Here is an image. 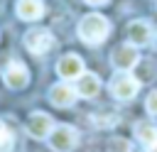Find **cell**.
I'll use <instances>...</instances> for the list:
<instances>
[{
  "label": "cell",
  "instance_id": "cell-1",
  "mask_svg": "<svg viewBox=\"0 0 157 152\" xmlns=\"http://www.w3.org/2000/svg\"><path fill=\"white\" fill-rule=\"evenodd\" d=\"M110 32V22L103 17V15H86L81 22H78V37L86 42V44H101Z\"/></svg>",
  "mask_w": 157,
  "mask_h": 152
},
{
  "label": "cell",
  "instance_id": "cell-2",
  "mask_svg": "<svg viewBox=\"0 0 157 152\" xmlns=\"http://www.w3.org/2000/svg\"><path fill=\"white\" fill-rule=\"evenodd\" d=\"M110 93H113V98H118V101H130V98H135L137 96V91H140V83L135 81V76L132 74H128V71H120V74H115L113 78H110Z\"/></svg>",
  "mask_w": 157,
  "mask_h": 152
},
{
  "label": "cell",
  "instance_id": "cell-3",
  "mask_svg": "<svg viewBox=\"0 0 157 152\" xmlns=\"http://www.w3.org/2000/svg\"><path fill=\"white\" fill-rule=\"evenodd\" d=\"M49 147L54 152H71L78 142V132L71 125H54V130L49 132Z\"/></svg>",
  "mask_w": 157,
  "mask_h": 152
},
{
  "label": "cell",
  "instance_id": "cell-4",
  "mask_svg": "<svg viewBox=\"0 0 157 152\" xmlns=\"http://www.w3.org/2000/svg\"><path fill=\"white\" fill-rule=\"evenodd\" d=\"M22 42H25L27 51H32V54H47L54 47V34L49 29H44V27H34V29L25 32Z\"/></svg>",
  "mask_w": 157,
  "mask_h": 152
},
{
  "label": "cell",
  "instance_id": "cell-5",
  "mask_svg": "<svg viewBox=\"0 0 157 152\" xmlns=\"http://www.w3.org/2000/svg\"><path fill=\"white\" fill-rule=\"evenodd\" d=\"M2 81H5L7 88L20 91V88H25L29 83V71H27V66L22 61H10L7 69L2 71Z\"/></svg>",
  "mask_w": 157,
  "mask_h": 152
},
{
  "label": "cell",
  "instance_id": "cell-6",
  "mask_svg": "<svg viewBox=\"0 0 157 152\" xmlns=\"http://www.w3.org/2000/svg\"><path fill=\"white\" fill-rule=\"evenodd\" d=\"M25 130H27L32 137L42 140V137H49V132L54 130V120H52V115H47V113H32V115L27 118V123H25Z\"/></svg>",
  "mask_w": 157,
  "mask_h": 152
},
{
  "label": "cell",
  "instance_id": "cell-7",
  "mask_svg": "<svg viewBox=\"0 0 157 152\" xmlns=\"http://www.w3.org/2000/svg\"><path fill=\"white\" fill-rule=\"evenodd\" d=\"M137 59H140V54H137V47L135 44H123V47H118L110 54V61H113V66L118 71H130L137 64Z\"/></svg>",
  "mask_w": 157,
  "mask_h": 152
},
{
  "label": "cell",
  "instance_id": "cell-8",
  "mask_svg": "<svg viewBox=\"0 0 157 152\" xmlns=\"http://www.w3.org/2000/svg\"><path fill=\"white\" fill-rule=\"evenodd\" d=\"M76 98H78V93L71 83H54L49 88V101L56 108H69V105H74Z\"/></svg>",
  "mask_w": 157,
  "mask_h": 152
},
{
  "label": "cell",
  "instance_id": "cell-9",
  "mask_svg": "<svg viewBox=\"0 0 157 152\" xmlns=\"http://www.w3.org/2000/svg\"><path fill=\"white\" fill-rule=\"evenodd\" d=\"M56 74H59L61 78H66V81L78 78V76L83 74V59L76 56V54H66V56H61V59L56 61Z\"/></svg>",
  "mask_w": 157,
  "mask_h": 152
},
{
  "label": "cell",
  "instance_id": "cell-10",
  "mask_svg": "<svg viewBox=\"0 0 157 152\" xmlns=\"http://www.w3.org/2000/svg\"><path fill=\"white\" fill-rule=\"evenodd\" d=\"M128 39H130V44H135V47L147 44V42L152 39V27H150V22H145V20H132V22L128 25Z\"/></svg>",
  "mask_w": 157,
  "mask_h": 152
},
{
  "label": "cell",
  "instance_id": "cell-11",
  "mask_svg": "<svg viewBox=\"0 0 157 152\" xmlns=\"http://www.w3.org/2000/svg\"><path fill=\"white\" fill-rule=\"evenodd\" d=\"M76 93L81 96V98H96L98 96V91H101V78L96 76V74H88V71H83L78 78H76Z\"/></svg>",
  "mask_w": 157,
  "mask_h": 152
},
{
  "label": "cell",
  "instance_id": "cell-12",
  "mask_svg": "<svg viewBox=\"0 0 157 152\" xmlns=\"http://www.w3.org/2000/svg\"><path fill=\"white\" fill-rule=\"evenodd\" d=\"M17 17L20 20H27V22H34L44 15V2L42 0H17Z\"/></svg>",
  "mask_w": 157,
  "mask_h": 152
},
{
  "label": "cell",
  "instance_id": "cell-13",
  "mask_svg": "<svg viewBox=\"0 0 157 152\" xmlns=\"http://www.w3.org/2000/svg\"><path fill=\"white\" fill-rule=\"evenodd\" d=\"M132 76L137 83H152L157 78V61L155 59H137V64L132 66Z\"/></svg>",
  "mask_w": 157,
  "mask_h": 152
},
{
  "label": "cell",
  "instance_id": "cell-14",
  "mask_svg": "<svg viewBox=\"0 0 157 152\" xmlns=\"http://www.w3.org/2000/svg\"><path fill=\"white\" fill-rule=\"evenodd\" d=\"M135 137H137L145 147L157 145V125H150V123H137V125H135Z\"/></svg>",
  "mask_w": 157,
  "mask_h": 152
},
{
  "label": "cell",
  "instance_id": "cell-15",
  "mask_svg": "<svg viewBox=\"0 0 157 152\" xmlns=\"http://www.w3.org/2000/svg\"><path fill=\"white\" fill-rule=\"evenodd\" d=\"M108 152H130V142L125 137H113L108 140Z\"/></svg>",
  "mask_w": 157,
  "mask_h": 152
},
{
  "label": "cell",
  "instance_id": "cell-16",
  "mask_svg": "<svg viewBox=\"0 0 157 152\" xmlns=\"http://www.w3.org/2000/svg\"><path fill=\"white\" fill-rule=\"evenodd\" d=\"M10 147H12V132L7 130L5 123H0V150L2 152H10Z\"/></svg>",
  "mask_w": 157,
  "mask_h": 152
},
{
  "label": "cell",
  "instance_id": "cell-17",
  "mask_svg": "<svg viewBox=\"0 0 157 152\" xmlns=\"http://www.w3.org/2000/svg\"><path fill=\"white\" fill-rule=\"evenodd\" d=\"M145 108H147V113H150V115H157V91H152V93L147 96Z\"/></svg>",
  "mask_w": 157,
  "mask_h": 152
},
{
  "label": "cell",
  "instance_id": "cell-18",
  "mask_svg": "<svg viewBox=\"0 0 157 152\" xmlns=\"http://www.w3.org/2000/svg\"><path fill=\"white\" fill-rule=\"evenodd\" d=\"M83 2H88V5H93V7H98V5H105L108 0H83Z\"/></svg>",
  "mask_w": 157,
  "mask_h": 152
},
{
  "label": "cell",
  "instance_id": "cell-19",
  "mask_svg": "<svg viewBox=\"0 0 157 152\" xmlns=\"http://www.w3.org/2000/svg\"><path fill=\"white\" fill-rule=\"evenodd\" d=\"M150 152H157V145H152V147H150Z\"/></svg>",
  "mask_w": 157,
  "mask_h": 152
}]
</instances>
